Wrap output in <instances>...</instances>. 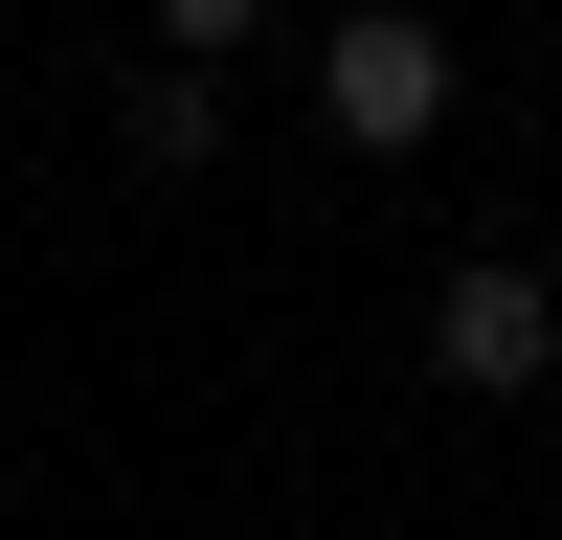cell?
<instances>
[{
    "label": "cell",
    "instance_id": "6da1fadb",
    "mask_svg": "<svg viewBox=\"0 0 562 540\" xmlns=\"http://www.w3.org/2000/svg\"><path fill=\"white\" fill-rule=\"evenodd\" d=\"M315 113H338L360 158H405V135L450 113V23H405V0H338V45H315Z\"/></svg>",
    "mask_w": 562,
    "mask_h": 540
},
{
    "label": "cell",
    "instance_id": "7a4b0ae2",
    "mask_svg": "<svg viewBox=\"0 0 562 540\" xmlns=\"http://www.w3.org/2000/svg\"><path fill=\"white\" fill-rule=\"evenodd\" d=\"M428 360L473 405H518L540 360H562V270H450V293H428Z\"/></svg>",
    "mask_w": 562,
    "mask_h": 540
},
{
    "label": "cell",
    "instance_id": "3957f363",
    "mask_svg": "<svg viewBox=\"0 0 562 540\" xmlns=\"http://www.w3.org/2000/svg\"><path fill=\"white\" fill-rule=\"evenodd\" d=\"M113 135H135V180H203V158H225V90H203V68H135Z\"/></svg>",
    "mask_w": 562,
    "mask_h": 540
},
{
    "label": "cell",
    "instance_id": "277c9868",
    "mask_svg": "<svg viewBox=\"0 0 562 540\" xmlns=\"http://www.w3.org/2000/svg\"><path fill=\"white\" fill-rule=\"evenodd\" d=\"M248 23H270V0H158V68H225Z\"/></svg>",
    "mask_w": 562,
    "mask_h": 540
},
{
    "label": "cell",
    "instance_id": "5b68a950",
    "mask_svg": "<svg viewBox=\"0 0 562 540\" xmlns=\"http://www.w3.org/2000/svg\"><path fill=\"white\" fill-rule=\"evenodd\" d=\"M540 270H562V225H540Z\"/></svg>",
    "mask_w": 562,
    "mask_h": 540
}]
</instances>
